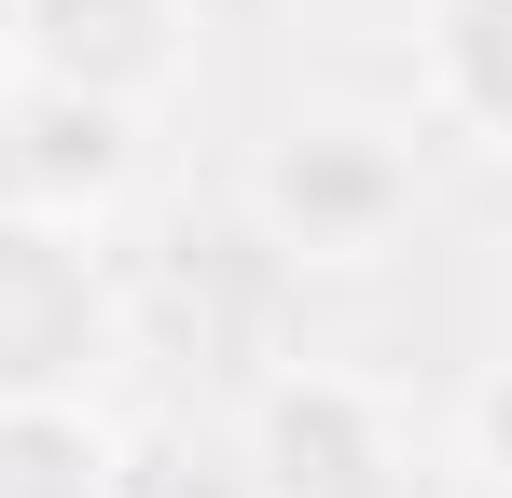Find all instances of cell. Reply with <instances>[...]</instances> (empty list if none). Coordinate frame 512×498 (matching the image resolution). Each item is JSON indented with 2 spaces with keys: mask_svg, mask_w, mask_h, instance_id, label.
I'll use <instances>...</instances> for the list:
<instances>
[{
  "mask_svg": "<svg viewBox=\"0 0 512 498\" xmlns=\"http://www.w3.org/2000/svg\"><path fill=\"white\" fill-rule=\"evenodd\" d=\"M125 346V291L84 222L0 208V402H97Z\"/></svg>",
  "mask_w": 512,
  "mask_h": 498,
  "instance_id": "3957f363",
  "label": "cell"
},
{
  "mask_svg": "<svg viewBox=\"0 0 512 498\" xmlns=\"http://www.w3.org/2000/svg\"><path fill=\"white\" fill-rule=\"evenodd\" d=\"M0 70L97 111H167L194 83V0H0Z\"/></svg>",
  "mask_w": 512,
  "mask_h": 498,
  "instance_id": "277c9868",
  "label": "cell"
},
{
  "mask_svg": "<svg viewBox=\"0 0 512 498\" xmlns=\"http://www.w3.org/2000/svg\"><path fill=\"white\" fill-rule=\"evenodd\" d=\"M222 443H236L250 498H388V485H416L402 402L374 374H346V360H277L250 402H236Z\"/></svg>",
  "mask_w": 512,
  "mask_h": 498,
  "instance_id": "7a4b0ae2",
  "label": "cell"
},
{
  "mask_svg": "<svg viewBox=\"0 0 512 498\" xmlns=\"http://www.w3.org/2000/svg\"><path fill=\"white\" fill-rule=\"evenodd\" d=\"M457 471L485 498H512V360H485V374L457 388Z\"/></svg>",
  "mask_w": 512,
  "mask_h": 498,
  "instance_id": "9c48e42d",
  "label": "cell"
},
{
  "mask_svg": "<svg viewBox=\"0 0 512 498\" xmlns=\"http://www.w3.org/2000/svg\"><path fill=\"white\" fill-rule=\"evenodd\" d=\"M111 498H250V471H236V443H194V429H153V443H125V471H111Z\"/></svg>",
  "mask_w": 512,
  "mask_h": 498,
  "instance_id": "ba28073f",
  "label": "cell"
},
{
  "mask_svg": "<svg viewBox=\"0 0 512 498\" xmlns=\"http://www.w3.org/2000/svg\"><path fill=\"white\" fill-rule=\"evenodd\" d=\"M125 429L97 402H0V498H111Z\"/></svg>",
  "mask_w": 512,
  "mask_h": 498,
  "instance_id": "52a82bcc",
  "label": "cell"
},
{
  "mask_svg": "<svg viewBox=\"0 0 512 498\" xmlns=\"http://www.w3.org/2000/svg\"><path fill=\"white\" fill-rule=\"evenodd\" d=\"M0 208H28V194H14V83H0Z\"/></svg>",
  "mask_w": 512,
  "mask_h": 498,
  "instance_id": "30bf717a",
  "label": "cell"
},
{
  "mask_svg": "<svg viewBox=\"0 0 512 498\" xmlns=\"http://www.w3.org/2000/svg\"><path fill=\"white\" fill-rule=\"evenodd\" d=\"M388 498H429V485H388Z\"/></svg>",
  "mask_w": 512,
  "mask_h": 498,
  "instance_id": "8fae6325",
  "label": "cell"
},
{
  "mask_svg": "<svg viewBox=\"0 0 512 498\" xmlns=\"http://www.w3.org/2000/svg\"><path fill=\"white\" fill-rule=\"evenodd\" d=\"M14 83V70H0ZM139 180V111H97V97H56V83H14V194L42 222H111Z\"/></svg>",
  "mask_w": 512,
  "mask_h": 498,
  "instance_id": "5b68a950",
  "label": "cell"
},
{
  "mask_svg": "<svg viewBox=\"0 0 512 498\" xmlns=\"http://www.w3.org/2000/svg\"><path fill=\"white\" fill-rule=\"evenodd\" d=\"M429 180H416V125H388V111H360V97H305V111H277L236 166V222H250L263 263H291V277H360V263H388V249L416 236Z\"/></svg>",
  "mask_w": 512,
  "mask_h": 498,
  "instance_id": "6da1fadb",
  "label": "cell"
},
{
  "mask_svg": "<svg viewBox=\"0 0 512 498\" xmlns=\"http://www.w3.org/2000/svg\"><path fill=\"white\" fill-rule=\"evenodd\" d=\"M416 83L443 139L512 166V0H416Z\"/></svg>",
  "mask_w": 512,
  "mask_h": 498,
  "instance_id": "8992f818",
  "label": "cell"
}]
</instances>
